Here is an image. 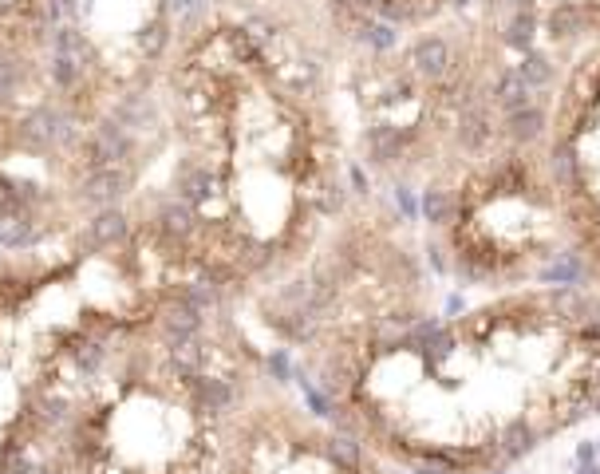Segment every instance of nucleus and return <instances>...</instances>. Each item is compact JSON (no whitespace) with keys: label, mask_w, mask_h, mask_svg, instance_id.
<instances>
[{"label":"nucleus","mask_w":600,"mask_h":474,"mask_svg":"<svg viewBox=\"0 0 600 474\" xmlns=\"http://www.w3.org/2000/svg\"><path fill=\"white\" fill-rule=\"evenodd\" d=\"M174 40V0H56L52 100L91 131L127 91H155Z\"/></svg>","instance_id":"nucleus-1"},{"label":"nucleus","mask_w":600,"mask_h":474,"mask_svg":"<svg viewBox=\"0 0 600 474\" xmlns=\"http://www.w3.org/2000/svg\"><path fill=\"white\" fill-rule=\"evenodd\" d=\"M588 28H593V13L581 8V5H573V0H557V5L545 8V16H541V32L557 48L576 44V40H581Z\"/></svg>","instance_id":"nucleus-2"},{"label":"nucleus","mask_w":600,"mask_h":474,"mask_svg":"<svg viewBox=\"0 0 600 474\" xmlns=\"http://www.w3.org/2000/svg\"><path fill=\"white\" fill-rule=\"evenodd\" d=\"M545 123H549L545 107L529 103V107H521V111H514V115H501L498 118V135L506 138L510 147H518V150H533L541 143V135H545Z\"/></svg>","instance_id":"nucleus-3"},{"label":"nucleus","mask_w":600,"mask_h":474,"mask_svg":"<svg viewBox=\"0 0 600 474\" xmlns=\"http://www.w3.org/2000/svg\"><path fill=\"white\" fill-rule=\"evenodd\" d=\"M593 277H596V269L585 253H553L549 265L538 269V281L553 285V289H588Z\"/></svg>","instance_id":"nucleus-4"},{"label":"nucleus","mask_w":600,"mask_h":474,"mask_svg":"<svg viewBox=\"0 0 600 474\" xmlns=\"http://www.w3.org/2000/svg\"><path fill=\"white\" fill-rule=\"evenodd\" d=\"M538 32H541V16H538V8H510L506 16H501V24H498V40L506 48H514V52H533V40H538Z\"/></svg>","instance_id":"nucleus-5"},{"label":"nucleus","mask_w":600,"mask_h":474,"mask_svg":"<svg viewBox=\"0 0 600 474\" xmlns=\"http://www.w3.org/2000/svg\"><path fill=\"white\" fill-rule=\"evenodd\" d=\"M518 75L526 80V88L533 91V95H549L553 88H557V80H561V68H557V60L549 56V52H526L518 63Z\"/></svg>","instance_id":"nucleus-6"},{"label":"nucleus","mask_w":600,"mask_h":474,"mask_svg":"<svg viewBox=\"0 0 600 474\" xmlns=\"http://www.w3.org/2000/svg\"><path fill=\"white\" fill-rule=\"evenodd\" d=\"M538 443H541V431L533 427L529 419H510V423L498 431V455H501V459H510V462L526 459Z\"/></svg>","instance_id":"nucleus-7"},{"label":"nucleus","mask_w":600,"mask_h":474,"mask_svg":"<svg viewBox=\"0 0 600 474\" xmlns=\"http://www.w3.org/2000/svg\"><path fill=\"white\" fill-rule=\"evenodd\" d=\"M451 210H454L451 190H443V186L423 190V222H427L431 230H443V225L451 222Z\"/></svg>","instance_id":"nucleus-8"},{"label":"nucleus","mask_w":600,"mask_h":474,"mask_svg":"<svg viewBox=\"0 0 600 474\" xmlns=\"http://www.w3.org/2000/svg\"><path fill=\"white\" fill-rule=\"evenodd\" d=\"M391 202H395V210H399L403 222H419L423 218V194H414L407 182H395V186H391Z\"/></svg>","instance_id":"nucleus-9"},{"label":"nucleus","mask_w":600,"mask_h":474,"mask_svg":"<svg viewBox=\"0 0 600 474\" xmlns=\"http://www.w3.org/2000/svg\"><path fill=\"white\" fill-rule=\"evenodd\" d=\"M427 265H431V269H434V273H439V277H446V273H451V261H446V257H443V245L434 242V237L427 242Z\"/></svg>","instance_id":"nucleus-10"},{"label":"nucleus","mask_w":600,"mask_h":474,"mask_svg":"<svg viewBox=\"0 0 600 474\" xmlns=\"http://www.w3.org/2000/svg\"><path fill=\"white\" fill-rule=\"evenodd\" d=\"M462 308H466V297L462 293H451V297L443 300V317H458Z\"/></svg>","instance_id":"nucleus-11"},{"label":"nucleus","mask_w":600,"mask_h":474,"mask_svg":"<svg viewBox=\"0 0 600 474\" xmlns=\"http://www.w3.org/2000/svg\"><path fill=\"white\" fill-rule=\"evenodd\" d=\"M600 455H596V447L593 443H576V450H573V462L581 467V462H596Z\"/></svg>","instance_id":"nucleus-12"},{"label":"nucleus","mask_w":600,"mask_h":474,"mask_svg":"<svg viewBox=\"0 0 600 474\" xmlns=\"http://www.w3.org/2000/svg\"><path fill=\"white\" fill-rule=\"evenodd\" d=\"M576 474H600V459H596V462H581V467H576Z\"/></svg>","instance_id":"nucleus-13"},{"label":"nucleus","mask_w":600,"mask_h":474,"mask_svg":"<svg viewBox=\"0 0 600 474\" xmlns=\"http://www.w3.org/2000/svg\"><path fill=\"white\" fill-rule=\"evenodd\" d=\"M596 455H600V439H596Z\"/></svg>","instance_id":"nucleus-14"}]
</instances>
